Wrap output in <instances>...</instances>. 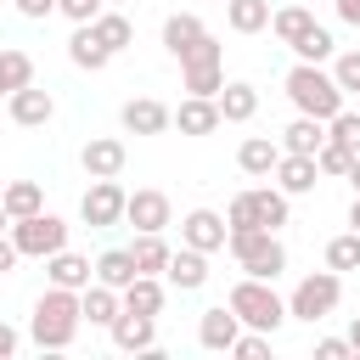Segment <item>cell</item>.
<instances>
[{
	"mask_svg": "<svg viewBox=\"0 0 360 360\" xmlns=\"http://www.w3.org/2000/svg\"><path fill=\"white\" fill-rule=\"evenodd\" d=\"M90 28L101 34V45H107L112 56H118V51H124V45L135 39V28H129V17H124V11H101V17L90 22Z\"/></svg>",
	"mask_w": 360,
	"mask_h": 360,
	"instance_id": "34",
	"label": "cell"
},
{
	"mask_svg": "<svg viewBox=\"0 0 360 360\" xmlns=\"http://www.w3.org/2000/svg\"><path fill=\"white\" fill-rule=\"evenodd\" d=\"M202 34H208V28H202V17H191V11H174V17L163 22V51L180 62V56H186V51H191Z\"/></svg>",
	"mask_w": 360,
	"mask_h": 360,
	"instance_id": "23",
	"label": "cell"
},
{
	"mask_svg": "<svg viewBox=\"0 0 360 360\" xmlns=\"http://www.w3.org/2000/svg\"><path fill=\"white\" fill-rule=\"evenodd\" d=\"M6 101H11V124H22V129H39V124H51V112H56L51 90H39V84H22V90H11Z\"/></svg>",
	"mask_w": 360,
	"mask_h": 360,
	"instance_id": "15",
	"label": "cell"
},
{
	"mask_svg": "<svg viewBox=\"0 0 360 360\" xmlns=\"http://www.w3.org/2000/svg\"><path fill=\"white\" fill-rule=\"evenodd\" d=\"M17 259H22V253H17V242L0 231V276H11V264H17Z\"/></svg>",
	"mask_w": 360,
	"mask_h": 360,
	"instance_id": "44",
	"label": "cell"
},
{
	"mask_svg": "<svg viewBox=\"0 0 360 360\" xmlns=\"http://www.w3.org/2000/svg\"><path fill=\"white\" fill-rule=\"evenodd\" d=\"M225 225L231 231H281L287 225V191L281 186H248L231 197L225 208Z\"/></svg>",
	"mask_w": 360,
	"mask_h": 360,
	"instance_id": "3",
	"label": "cell"
},
{
	"mask_svg": "<svg viewBox=\"0 0 360 360\" xmlns=\"http://www.w3.org/2000/svg\"><path fill=\"white\" fill-rule=\"evenodd\" d=\"M236 338H242V315H236L231 304L202 309V321H197V343H202V349H214V354L225 349V354H231V343H236Z\"/></svg>",
	"mask_w": 360,
	"mask_h": 360,
	"instance_id": "12",
	"label": "cell"
},
{
	"mask_svg": "<svg viewBox=\"0 0 360 360\" xmlns=\"http://www.w3.org/2000/svg\"><path fill=\"white\" fill-rule=\"evenodd\" d=\"M107 332H112V343H118L124 354H146V349L158 343V315H135V309H118V321H112Z\"/></svg>",
	"mask_w": 360,
	"mask_h": 360,
	"instance_id": "14",
	"label": "cell"
},
{
	"mask_svg": "<svg viewBox=\"0 0 360 360\" xmlns=\"http://www.w3.org/2000/svg\"><path fill=\"white\" fill-rule=\"evenodd\" d=\"M17 11L39 22V17H51V11H56V0H17Z\"/></svg>",
	"mask_w": 360,
	"mask_h": 360,
	"instance_id": "43",
	"label": "cell"
},
{
	"mask_svg": "<svg viewBox=\"0 0 360 360\" xmlns=\"http://www.w3.org/2000/svg\"><path fill=\"white\" fill-rule=\"evenodd\" d=\"M292 51H298V62H326V56H338V39H332V34L315 22V28H309V34H304Z\"/></svg>",
	"mask_w": 360,
	"mask_h": 360,
	"instance_id": "36",
	"label": "cell"
},
{
	"mask_svg": "<svg viewBox=\"0 0 360 360\" xmlns=\"http://www.w3.org/2000/svg\"><path fill=\"white\" fill-rule=\"evenodd\" d=\"M107 6H118V0H107Z\"/></svg>",
	"mask_w": 360,
	"mask_h": 360,
	"instance_id": "51",
	"label": "cell"
},
{
	"mask_svg": "<svg viewBox=\"0 0 360 360\" xmlns=\"http://www.w3.org/2000/svg\"><path fill=\"white\" fill-rule=\"evenodd\" d=\"M129 253H135V270H141V276H163V270H169V253H174V248L163 242V231H141Z\"/></svg>",
	"mask_w": 360,
	"mask_h": 360,
	"instance_id": "27",
	"label": "cell"
},
{
	"mask_svg": "<svg viewBox=\"0 0 360 360\" xmlns=\"http://www.w3.org/2000/svg\"><path fill=\"white\" fill-rule=\"evenodd\" d=\"M225 248H231L236 264H242L248 276H259V281H276V276L287 270V248H281L276 231H231Z\"/></svg>",
	"mask_w": 360,
	"mask_h": 360,
	"instance_id": "4",
	"label": "cell"
},
{
	"mask_svg": "<svg viewBox=\"0 0 360 360\" xmlns=\"http://www.w3.org/2000/svg\"><path fill=\"white\" fill-rule=\"evenodd\" d=\"M124 202H129V191H124L118 180H90V191L79 197V219H84L90 231H112V225L124 219Z\"/></svg>",
	"mask_w": 360,
	"mask_h": 360,
	"instance_id": "9",
	"label": "cell"
},
{
	"mask_svg": "<svg viewBox=\"0 0 360 360\" xmlns=\"http://www.w3.org/2000/svg\"><path fill=\"white\" fill-rule=\"evenodd\" d=\"M338 298H343V276L338 270H315V276H304L298 287H292V298H287V315L292 321H326L332 309H338Z\"/></svg>",
	"mask_w": 360,
	"mask_h": 360,
	"instance_id": "6",
	"label": "cell"
},
{
	"mask_svg": "<svg viewBox=\"0 0 360 360\" xmlns=\"http://www.w3.org/2000/svg\"><path fill=\"white\" fill-rule=\"evenodd\" d=\"M225 118H219V101L214 96H186L180 107H174V129L180 135H214Z\"/></svg>",
	"mask_w": 360,
	"mask_h": 360,
	"instance_id": "17",
	"label": "cell"
},
{
	"mask_svg": "<svg viewBox=\"0 0 360 360\" xmlns=\"http://www.w3.org/2000/svg\"><path fill=\"white\" fill-rule=\"evenodd\" d=\"M68 56H73V68H84V73H101V68L112 62V51L101 45V34H96L90 22H73V39H68Z\"/></svg>",
	"mask_w": 360,
	"mask_h": 360,
	"instance_id": "21",
	"label": "cell"
},
{
	"mask_svg": "<svg viewBox=\"0 0 360 360\" xmlns=\"http://www.w3.org/2000/svg\"><path fill=\"white\" fill-rule=\"evenodd\" d=\"M326 270H360V231H343L326 242Z\"/></svg>",
	"mask_w": 360,
	"mask_h": 360,
	"instance_id": "35",
	"label": "cell"
},
{
	"mask_svg": "<svg viewBox=\"0 0 360 360\" xmlns=\"http://www.w3.org/2000/svg\"><path fill=\"white\" fill-rule=\"evenodd\" d=\"M231 354H242V360H264V354H270V332H253V326H248V332L231 343Z\"/></svg>",
	"mask_w": 360,
	"mask_h": 360,
	"instance_id": "39",
	"label": "cell"
},
{
	"mask_svg": "<svg viewBox=\"0 0 360 360\" xmlns=\"http://www.w3.org/2000/svg\"><path fill=\"white\" fill-rule=\"evenodd\" d=\"M349 231H360V191H354V202H349Z\"/></svg>",
	"mask_w": 360,
	"mask_h": 360,
	"instance_id": "47",
	"label": "cell"
},
{
	"mask_svg": "<svg viewBox=\"0 0 360 360\" xmlns=\"http://www.w3.org/2000/svg\"><path fill=\"white\" fill-rule=\"evenodd\" d=\"M11 354H17V326L0 321V360H11Z\"/></svg>",
	"mask_w": 360,
	"mask_h": 360,
	"instance_id": "45",
	"label": "cell"
},
{
	"mask_svg": "<svg viewBox=\"0 0 360 360\" xmlns=\"http://www.w3.org/2000/svg\"><path fill=\"white\" fill-rule=\"evenodd\" d=\"M332 79L343 84V96H349V90H360V51H343V56L332 62Z\"/></svg>",
	"mask_w": 360,
	"mask_h": 360,
	"instance_id": "40",
	"label": "cell"
},
{
	"mask_svg": "<svg viewBox=\"0 0 360 360\" xmlns=\"http://www.w3.org/2000/svg\"><path fill=\"white\" fill-rule=\"evenodd\" d=\"M309 28H315V17H309L304 6H281V11H270V34H276L281 45H298Z\"/></svg>",
	"mask_w": 360,
	"mask_h": 360,
	"instance_id": "33",
	"label": "cell"
},
{
	"mask_svg": "<svg viewBox=\"0 0 360 360\" xmlns=\"http://www.w3.org/2000/svg\"><path fill=\"white\" fill-rule=\"evenodd\" d=\"M315 180H321V163H315L309 152H281V163H276V186H281L287 197L315 191Z\"/></svg>",
	"mask_w": 360,
	"mask_h": 360,
	"instance_id": "18",
	"label": "cell"
},
{
	"mask_svg": "<svg viewBox=\"0 0 360 360\" xmlns=\"http://www.w3.org/2000/svg\"><path fill=\"white\" fill-rule=\"evenodd\" d=\"M326 135H332V141H343V146H354V152H360V112H349V107H343V112H338V118H332V124H326Z\"/></svg>",
	"mask_w": 360,
	"mask_h": 360,
	"instance_id": "38",
	"label": "cell"
},
{
	"mask_svg": "<svg viewBox=\"0 0 360 360\" xmlns=\"http://www.w3.org/2000/svg\"><path fill=\"white\" fill-rule=\"evenodd\" d=\"M79 163H84V174H90V180H118V174H124V163H129V146H124L118 135H96V141H84Z\"/></svg>",
	"mask_w": 360,
	"mask_h": 360,
	"instance_id": "10",
	"label": "cell"
},
{
	"mask_svg": "<svg viewBox=\"0 0 360 360\" xmlns=\"http://www.w3.org/2000/svg\"><path fill=\"white\" fill-rule=\"evenodd\" d=\"M354 349H349V338H321L315 343V360H349Z\"/></svg>",
	"mask_w": 360,
	"mask_h": 360,
	"instance_id": "42",
	"label": "cell"
},
{
	"mask_svg": "<svg viewBox=\"0 0 360 360\" xmlns=\"http://www.w3.org/2000/svg\"><path fill=\"white\" fill-rule=\"evenodd\" d=\"M124 309H135V315H163V281H158V276H135V281L124 287Z\"/></svg>",
	"mask_w": 360,
	"mask_h": 360,
	"instance_id": "30",
	"label": "cell"
},
{
	"mask_svg": "<svg viewBox=\"0 0 360 360\" xmlns=\"http://www.w3.org/2000/svg\"><path fill=\"white\" fill-rule=\"evenodd\" d=\"M219 56H225L219 39L202 34V39L180 56V84H186L191 96H219V90H225V62H219Z\"/></svg>",
	"mask_w": 360,
	"mask_h": 360,
	"instance_id": "7",
	"label": "cell"
},
{
	"mask_svg": "<svg viewBox=\"0 0 360 360\" xmlns=\"http://www.w3.org/2000/svg\"><path fill=\"white\" fill-rule=\"evenodd\" d=\"M45 276H51V287H73V292H84V287L96 281V264L79 259V253H68V248H56V253L45 259Z\"/></svg>",
	"mask_w": 360,
	"mask_h": 360,
	"instance_id": "19",
	"label": "cell"
},
{
	"mask_svg": "<svg viewBox=\"0 0 360 360\" xmlns=\"http://www.w3.org/2000/svg\"><path fill=\"white\" fill-rule=\"evenodd\" d=\"M236 163H242V174H276V163H281V146L270 141V135H248L242 141V152H236Z\"/></svg>",
	"mask_w": 360,
	"mask_h": 360,
	"instance_id": "26",
	"label": "cell"
},
{
	"mask_svg": "<svg viewBox=\"0 0 360 360\" xmlns=\"http://www.w3.org/2000/svg\"><path fill=\"white\" fill-rule=\"evenodd\" d=\"M225 236H231V225H225V214H214V208H191V214L180 219V242H186V248L219 253V248H225Z\"/></svg>",
	"mask_w": 360,
	"mask_h": 360,
	"instance_id": "11",
	"label": "cell"
},
{
	"mask_svg": "<svg viewBox=\"0 0 360 360\" xmlns=\"http://www.w3.org/2000/svg\"><path fill=\"white\" fill-rule=\"evenodd\" d=\"M124 129L129 135H163L169 124H174V112L163 107V101H152V96H135V101H124Z\"/></svg>",
	"mask_w": 360,
	"mask_h": 360,
	"instance_id": "16",
	"label": "cell"
},
{
	"mask_svg": "<svg viewBox=\"0 0 360 360\" xmlns=\"http://www.w3.org/2000/svg\"><path fill=\"white\" fill-rule=\"evenodd\" d=\"M135 276H141V270H135V253H129V248H107V253L96 259V281H107V287H118V292H124Z\"/></svg>",
	"mask_w": 360,
	"mask_h": 360,
	"instance_id": "28",
	"label": "cell"
},
{
	"mask_svg": "<svg viewBox=\"0 0 360 360\" xmlns=\"http://www.w3.org/2000/svg\"><path fill=\"white\" fill-rule=\"evenodd\" d=\"M338 17H343V22H354V28H360V0H338Z\"/></svg>",
	"mask_w": 360,
	"mask_h": 360,
	"instance_id": "46",
	"label": "cell"
},
{
	"mask_svg": "<svg viewBox=\"0 0 360 360\" xmlns=\"http://www.w3.org/2000/svg\"><path fill=\"white\" fill-rule=\"evenodd\" d=\"M22 84H34V56L17 51V45H6V51H0V96H11V90H22Z\"/></svg>",
	"mask_w": 360,
	"mask_h": 360,
	"instance_id": "32",
	"label": "cell"
},
{
	"mask_svg": "<svg viewBox=\"0 0 360 360\" xmlns=\"http://www.w3.org/2000/svg\"><path fill=\"white\" fill-rule=\"evenodd\" d=\"M349 186L360 191V152H354V169H349Z\"/></svg>",
	"mask_w": 360,
	"mask_h": 360,
	"instance_id": "49",
	"label": "cell"
},
{
	"mask_svg": "<svg viewBox=\"0 0 360 360\" xmlns=\"http://www.w3.org/2000/svg\"><path fill=\"white\" fill-rule=\"evenodd\" d=\"M56 11H62L68 22H96V17L107 11V0H56Z\"/></svg>",
	"mask_w": 360,
	"mask_h": 360,
	"instance_id": "41",
	"label": "cell"
},
{
	"mask_svg": "<svg viewBox=\"0 0 360 360\" xmlns=\"http://www.w3.org/2000/svg\"><path fill=\"white\" fill-rule=\"evenodd\" d=\"M225 22L236 34H259L270 28V0H225Z\"/></svg>",
	"mask_w": 360,
	"mask_h": 360,
	"instance_id": "31",
	"label": "cell"
},
{
	"mask_svg": "<svg viewBox=\"0 0 360 360\" xmlns=\"http://www.w3.org/2000/svg\"><path fill=\"white\" fill-rule=\"evenodd\" d=\"M124 219L135 225V231H163V225H174V208H169V197L163 191H129V202H124Z\"/></svg>",
	"mask_w": 360,
	"mask_h": 360,
	"instance_id": "13",
	"label": "cell"
},
{
	"mask_svg": "<svg viewBox=\"0 0 360 360\" xmlns=\"http://www.w3.org/2000/svg\"><path fill=\"white\" fill-rule=\"evenodd\" d=\"M349 349H354V354H360V315H354V321H349Z\"/></svg>",
	"mask_w": 360,
	"mask_h": 360,
	"instance_id": "48",
	"label": "cell"
},
{
	"mask_svg": "<svg viewBox=\"0 0 360 360\" xmlns=\"http://www.w3.org/2000/svg\"><path fill=\"white\" fill-rule=\"evenodd\" d=\"M236 315H242V326H253V332H276L281 321H287V304L276 298V287L270 281H259V276H242L236 287H231V298H225Z\"/></svg>",
	"mask_w": 360,
	"mask_h": 360,
	"instance_id": "5",
	"label": "cell"
},
{
	"mask_svg": "<svg viewBox=\"0 0 360 360\" xmlns=\"http://www.w3.org/2000/svg\"><path fill=\"white\" fill-rule=\"evenodd\" d=\"M315 163H321V174H343V180H349V169H354V146H343V141L326 135V146L315 152Z\"/></svg>",
	"mask_w": 360,
	"mask_h": 360,
	"instance_id": "37",
	"label": "cell"
},
{
	"mask_svg": "<svg viewBox=\"0 0 360 360\" xmlns=\"http://www.w3.org/2000/svg\"><path fill=\"white\" fill-rule=\"evenodd\" d=\"M321 146H326V124L309 118V112H298V118L281 129V152H309V158H315Z\"/></svg>",
	"mask_w": 360,
	"mask_h": 360,
	"instance_id": "25",
	"label": "cell"
},
{
	"mask_svg": "<svg viewBox=\"0 0 360 360\" xmlns=\"http://www.w3.org/2000/svg\"><path fill=\"white\" fill-rule=\"evenodd\" d=\"M6 225H11V214H6V202H0V231H6Z\"/></svg>",
	"mask_w": 360,
	"mask_h": 360,
	"instance_id": "50",
	"label": "cell"
},
{
	"mask_svg": "<svg viewBox=\"0 0 360 360\" xmlns=\"http://www.w3.org/2000/svg\"><path fill=\"white\" fill-rule=\"evenodd\" d=\"M214 101H219V118H225V124H248V118L259 112V90H253V84H242V79H231Z\"/></svg>",
	"mask_w": 360,
	"mask_h": 360,
	"instance_id": "24",
	"label": "cell"
},
{
	"mask_svg": "<svg viewBox=\"0 0 360 360\" xmlns=\"http://www.w3.org/2000/svg\"><path fill=\"white\" fill-rule=\"evenodd\" d=\"M11 242H17L22 259H51L56 248H68V225L39 208V214H28V219H11Z\"/></svg>",
	"mask_w": 360,
	"mask_h": 360,
	"instance_id": "8",
	"label": "cell"
},
{
	"mask_svg": "<svg viewBox=\"0 0 360 360\" xmlns=\"http://www.w3.org/2000/svg\"><path fill=\"white\" fill-rule=\"evenodd\" d=\"M79 304H84V321H90V326H112L118 309H124V292L107 287V281H90V287L79 292Z\"/></svg>",
	"mask_w": 360,
	"mask_h": 360,
	"instance_id": "22",
	"label": "cell"
},
{
	"mask_svg": "<svg viewBox=\"0 0 360 360\" xmlns=\"http://www.w3.org/2000/svg\"><path fill=\"white\" fill-rule=\"evenodd\" d=\"M287 96H292L298 112H309V118H321V124H332V118L343 112V84H338L321 62H298V68L287 73Z\"/></svg>",
	"mask_w": 360,
	"mask_h": 360,
	"instance_id": "2",
	"label": "cell"
},
{
	"mask_svg": "<svg viewBox=\"0 0 360 360\" xmlns=\"http://www.w3.org/2000/svg\"><path fill=\"white\" fill-rule=\"evenodd\" d=\"M79 326H84V304H79L73 287L39 292V304H34V315H28V338H34L39 349H68V343L79 338Z\"/></svg>",
	"mask_w": 360,
	"mask_h": 360,
	"instance_id": "1",
	"label": "cell"
},
{
	"mask_svg": "<svg viewBox=\"0 0 360 360\" xmlns=\"http://www.w3.org/2000/svg\"><path fill=\"white\" fill-rule=\"evenodd\" d=\"M169 287H180V292H197L202 281H208V253L202 248H186L180 242V253H169Z\"/></svg>",
	"mask_w": 360,
	"mask_h": 360,
	"instance_id": "20",
	"label": "cell"
},
{
	"mask_svg": "<svg viewBox=\"0 0 360 360\" xmlns=\"http://www.w3.org/2000/svg\"><path fill=\"white\" fill-rule=\"evenodd\" d=\"M0 202H6L11 219H28V214L45 208V191H39V180H11V186L0 191Z\"/></svg>",
	"mask_w": 360,
	"mask_h": 360,
	"instance_id": "29",
	"label": "cell"
}]
</instances>
